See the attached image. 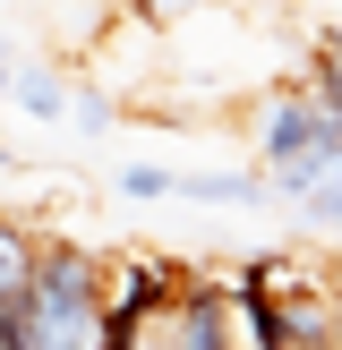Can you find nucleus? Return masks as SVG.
I'll list each match as a JSON object with an SVG mask.
<instances>
[{
  "instance_id": "10",
  "label": "nucleus",
  "mask_w": 342,
  "mask_h": 350,
  "mask_svg": "<svg viewBox=\"0 0 342 350\" xmlns=\"http://www.w3.org/2000/svg\"><path fill=\"white\" fill-rule=\"evenodd\" d=\"M9 77H17V51H9V34H0V94H9Z\"/></svg>"
},
{
  "instance_id": "4",
  "label": "nucleus",
  "mask_w": 342,
  "mask_h": 350,
  "mask_svg": "<svg viewBox=\"0 0 342 350\" xmlns=\"http://www.w3.org/2000/svg\"><path fill=\"white\" fill-rule=\"evenodd\" d=\"M308 94L342 120V26H317V34H308Z\"/></svg>"
},
{
  "instance_id": "6",
  "label": "nucleus",
  "mask_w": 342,
  "mask_h": 350,
  "mask_svg": "<svg viewBox=\"0 0 342 350\" xmlns=\"http://www.w3.org/2000/svg\"><path fill=\"white\" fill-rule=\"evenodd\" d=\"M34 256H43V239H34L26 222H9V214H0V308H9L17 291L34 282Z\"/></svg>"
},
{
  "instance_id": "9",
  "label": "nucleus",
  "mask_w": 342,
  "mask_h": 350,
  "mask_svg": "<svg viewBox=\"0 0 342 350\" xmlns=\"http://www.w3.org/2000/svg\"><path fill=\"white\" fill-rule=\"evenodd\" d=\"M0 350H26V334H17V317L0 308Z\"/></svg>"
},
{
  "instance_id": "2",
  "label": "nucleus",
  "mask_w": 342,
  "mask_h": 350,
  "mask_svg": "<svg viewBox=\"0 0 342 350\" xmlns=\"http://www.w3.org/2000/svg\"><path fill=\"white\" fill-rule=\"evenodd\" d=\"M231 282H188L180 299H171V342L180 350H239L231 342Z\"/></svg>"
},
{
  "instance_id": "7",
  "label": "nucleus",
  "mask_w": 342,
  "mask_h": 350,
  "mask_svg": "<svg viewBox=\"0 0 342 350\" xmlns=\"http://www.w3.org/2000/svg\"><path fill=\"white\" fill-rule=\"evenodd\" d=\"M68 120H77L86 137H103V129H111V103H103L94 85H68Z\"/></svg>"
},
{
  "instance_id": "1",
  "label": "nucleus",
  "mask_w": 342,
  "mask_h": 350,
  "mask_svg": "<svg viewBox=\"0 0 342 350\" xmlns=\"http://www.w3.org/2000/svg\"><path fill=\"white\" fill-rule=\"evenodd\" d=\"M256 154H265L274 197H308L317 180L342 171V120L325 111L308 85H282V94H265V111H256Z\"/></svg>"
},
{
  "instance_id": "8",
  "label": "nucleus",
  "mask_w": 342,
  "mask_h": 350,
  "mask_svg": "<svg viewBox=\"0 0 342 350\" xmlns=\"http://www.w3.org/2000/svg\"><path fill=\"white\" fill-rule=\"evenodd\" d=\"M171 180H180V171H154V163H129V171H120L129 197H171Z\"/></svg>"
},
{
  "instance_id": "3",
  "label": "nucleus",
  "mask_w": 342,
  "mask_h": 350,
  "mask_svg": "<svg viewBox=\"0 0 342 350\" xmlns=\"http://www.w3.org/2000/svg\"><path fill=\"white\" fill-rule=\"evenodd\" d=\"M265 171H197V180H171V197H197V205H256L265 197Z\"/></svg>"
},
{
  "instance_id": "5",
  "label": "nucleus",
  "mask_w": 342,
  "mask_h": 350,
  "mask_svg": "<svg viewBox=\"0 0 342 350\" xmlns=\"http://www.w3.org/2000/svg\"><path fill=\"white\" fill-rule=\"evenodd\" d=\"M9 103H17L26 120H68V77H51V68H26V60H17Z\"/></svg>"
}]
</instances>
